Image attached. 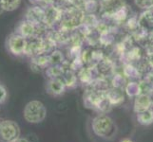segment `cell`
Wrapping results in <instances>:
<instances>
[{
	"label": "cell",
	"instance_id": "cell-20",
	"mask_svg": "<svg viewBox=\"0 0 153 142\" xmlns=\"http://www.w3.org/2000/svg\"><path fill=\"white\" fill-rule=\"evenodd\" d=\"M123 74L125 77L128 78H133V79H137L140 75L139 69L136 66H134L132 64H126L124 68H123Z\"/></svg>",
	"mask_w": 153,
	"mask_h": 142
},
{
	"label": "cell",
	"instance_id": "cell-25",
	"mask_svg": "<svg viewBox=\"0 0 153 142\" xmlns=\"http://www.w3.org/2000/svg\"><path fill=\"white\" fill-rule=\"evenodd\" d=\"M13 142H30V141L26 138H17L16 140H14Z\"/></svg>",
	"mask_w": 153,
	"mask_h": 142
},
{
	"label": "cell",
	"instance_id": "cell-2",
	"mask_svg": "<svg viewBox=\"0 0 153 142\" xmlns=\"http://www.w3.org/2000/svg\"><path fill=\"white\" fill-rule=\"evenodd\" d=\"M92 131L97 136L104 139H111L116 135L117 127L113 120L107 115H99L92 120Z\"/></svg>",
	"mask_w": 153,
	"mask_h": 142
},
{
	"label": "cell",
	"instance_id": "cell-18",
	"mask_svg": "<svg viewBox=\"0 0 153 142\" xmlns=\"http://www.w3.org/2000/svg\"><path fill=\"white\" fill-rule=\"evenodd\" d=\"M46 76L49 79L61 78L63 73L65 71L64 65H50L46 68Z\"/></svg>",
	"mask_w": 153,
	"mask_h": 142
},
{
	"label": "cell",
	"instance_id": "cell-4",
	"mask_svg": "<svg viewBox=\"0 0 153 142\" xmlns=\"http://www.w3.org/2000/svg\"><path fill=\"white\" fill-rule=\"evenodd\" d=\"M20 138V127L13 120H1L0 142H13Z\"/></svg>",
	"mask_w": 153,
	"mask_h": 142
},
{
	"label": "cell",
	"instance_id": "cell-19",
	"mask_svg": "<svg viewBox=\"0 0 153 142\" xmlns=\"http://www.w3.org/2000/svg\"><path fill=\"white\" fill-rule=\"evenodd\" d=\"M125 92L129 97H134V98L137 97L138 95L141 94L140 82H128L125 86Z\"/></svg>",
	"mask_w": 153,
	"mask_h": 142
},
{
	"label": "cell",
	"instance_id": "cell-8",
	"mask_svg": "<svg viewBox=\"0 0 153 142\" xmlns=\"http://www.w3.org/2000/svg\"><path fill=\"white\" fill-rule=\"evenodd\" d=\"M45 17V8L40 6V5H34L30 7L26 12L25 19L29 22L33 23L36 26L43 25Z\"/></svg>",
	"mask_w": 153,
	"mask_h": 142
},
{
	"label": "cell",
	"instance_id": "cell-21",
	"mask_svg": "<svg viewBox=\"0 0 153 142\" xmlns=\"http://www.w3.org/2000/svg\"><path fill=\"white\" fill-rule=\"evenodd\" d=\"M1 1L5 12H13L17 10L22 3V0H1Z\"/></svg>",
	"mask_w": 153,
	"mask_h": 142
},
{
	"label": "cell",
	"instance_id": "cell-24",
	"mask_svg": "<svg viewBox=\"0 0 153 142\" xmlns=\"http://www.w3.org/2000/svg\"><path fill=\"white\" fill-rule=\"evenodd\" d=\"M7 97H8V92H7L6 87L2 85H0V104H2L6 102Z\"/></svg>",
	"mask_w": 153,
	"mask_h": 142
},
{
	"label": "cell",
	"instance_id": "cell-27",
	"mask_svg": "<svg viewBox=\"0 0 153 142\" xmlns=\"http://www.w3.org/2000/svg\"><path fill=\"white\" fill-rule=\"evenodd\" d=\"M120 142H133L131 139H129V138H125V139H123V140H121Z\"/></svg>",
	"mask_w": 153,
	"mask_h": 142
},
{
	"label": "cell",
	"instance_id": "cell-28",
	"mask_svg": "<svg viewBox=\"0 0 153 142\" xmlns=\"http://www.w3.org/2000/svg\"><path fill=\"white\" fill-rule=\"evenodd\" d=\"M150 99H151V102H152V106H153V90H152V92L150 93Z\"/></svg>",
	"mask_w": 153,
	"mask_h": 142
},
{
	"label": "cell",
	"instance_id": "cell-5",
	"mask_svg": "<svg viewBox=\"0 0 153 142\" xmlns=\"http://www.w3.org/2000/svg\"><path fill=\"white\" fill-rule=\"evenodd\" d=\"M28 39L23 37L16 32L10 34L7 38L6 46L10 53H12L14 56H21L25 55L26 47H27Z\"/></svg>",
	"mask_w": 153,
	"mask_h": 142
},
{
	"label": "cell",
	"instance_id": "cell-1",
	"mask_svg": "<svg viewBox=\"0 0 153 142\" xmlns=\"http://www.w3.org/2000/svg\"><path fill=\"white\" fill-rule=\"evenodd\" d=\"M85 15V10L80 7H67V9L63 10L62 17L58 24V29L68 32L76 30L83 25Z\"/></svg>",
	"mask_w": 153,
	"mask_h": 142
},
{
	"label": "cell",
	"instance_id": "cell-29",
	"mask_svg": "<svg viewBox=\"0 0 153 142\" xmlns=\"http://www.w3.org/2000/svg\"><path fill=\"white\" fill-rule=\"evenodd\" d=\"M0 123H1V120H0Z\"/></svg>",
	"mask_w": 153,
	"mask_h": 142
},
{
	"label": "cell",
	"instance_id": "cell-9",
	"mask_svg": "<svg viewBox=\"0 0 153 142\" xmlns=\"http://www.w3.org/2000/svg\"><path fill=\"white\" fill-rule=\"evenodd\" d=\"M138 27L146 33L153 32V8L146 10L138 19Z\"/></svg>",
	"mask_w": 153,
	"mask_h": 142
},
{
	"label": "cell",
	"instance_id": "cell-10",
	"mask_svg": "<svg viewBox=\"0 0 153 142\" xmlns=\"http://www.w3.org/2000/svg\"><path fill=\"white\" fill-rule=\"evenodd\" d=\"M67 86L63 82L61 78H55V79H49L48 82L46 85V90L50 95L53 97L61 96L66 91Z\"/></svg>",
	"mask_w": 153,
	"mask_h": 142
},
{
	"label": "cell",
	"instance_id": "cell-12",
	"mask_svg": "<svg viewBox=\"0 0 153 142\" xmlns=\"http://www.w3.org/2000/svg\"><path fill=\"white\" fill-rule=\"evenodd\" d=\"M152 102L149 95L146 94H140L135 97L134 101V112L136 114L144 112L146 110L151 108Z\"/></svg>",
	"mask_w": 153,
	"mask_h": 142
},
{
	"label": "cell",
	"instance_id": "cell-16",
	"mask_svg": "<svg viewBox=\"0 0 153 142\" xmlns=\"http://www.w3.org/2000/svg\"><path fill=\"white\" fill-rule=\"evenodd\" d=\"M49 59L51 65H62L66 62L64 54L59 49H54L49 53Z\"/></svg>",
	"mask_w": 153,
	"mask_h": 142
},
{
	"label": "cell",
	"instance_id": "cell-23",
	"mask_svg": "<svg viewBox=\"0 0 153 142\" xmlns=\"http://www.w3.org/2000/svg\"><path fill=\"white\" fill-rule=\"evenodd\" d=\"M135 5L142 10H149L153 8V0H134Z\"/></svg>",
	"mask_w": 153,
	"mask_h": 142
},
{
	"label": "cell",
	"instance_id": "cell-7",
	"mask_svg": "<svg viewBox=\"0 0 153 142\" xmlns=\"http://www.w3.org/2000/svg\"><path fill=\"white\" fill-rule=\"evenodd\" d=\"M63 10L54 5H49L45 7V17H44V25L49 29H53L55 25L59 24L62 17Z\"/></svg>",
	"mask_w": 153,
	"mask_h": 142
},
{
	"label": "cell",
	"instance_id": "cell-22",
	"mask_svg": "<svg viewBox=\"0 0 153 142\" xmlns=\"http://www.w3.org/2000/svg\"><path fill=\"white\" fill-rule=\"evenodd\" d=\"M111 86L118 87V88H125L126 86V80L124 74H115L112 75L111 78Z\"/></svg>",
	"mask_w": 153,
	"mask_h": 142
},
{
	"label": "cell",
	"instance_id": "cell-6",
	"mask_svg": "<svg viewBox=\"0 0 153 142\" xmlns=\"http://www.w3.org/2000/svg\"><path fill=\"white\" fill-rule=\"evenodd\" d=\"M126 7L128 6L125 0H102L99 5L100 12L105 18L113 17L116 13Z\"/></svg>",
	"mask_w": 153,
	"mask_h": 142
},
{
	"label": "cell",
	"instance_id": "cell-13",
	"mask_svg": "<svg viewBox=\"0 0 153 142\" xmlns=\"http://www.w3.org/2000/svg\"><path fill=\"white\" fill-rule=\"evenodd\" d=\"M50 65H50L49 54H40L34 57H31V63H30L31 69L36 72L44 70Z\"/></svg>",
	"mask_w": 153,
	"mask_h": 142
},
{
	"label": "cell",
	"instance_id": "cell-11",
	"mask_svg": "<svg viewBox=\"0 0 153 142\" xmlns=\"http://www.w3.org/2000/svg\"><path fill=\"white\" fill-rule=\"evenodd\" d=\"M107 97L109 99L110 103L112 106H118L121 105L125 101V94H124V88H118V87H109L107 91Z\"/></svg>",
	"mask_w": 153,
	"mask_h": 142
},
{
	"label": "cell",
	"instance_id": "cell-15",
	"mask_svg": "<svg viewBox=\"0 0 153 142\" xmlns=\"http://www.w3.org/2000/svg\"><path fill=\"white\" fill-rule=\"evenodd\" d=\"M61 80L63 81V82L65 83L67 88H71V87H74L77 85L78 77L75 74L74 71L65 66V71H64V73H63V75L61 76Z\"/></svg>",
	"mask_w": 153,
	"mask_h": 142
},
{
	"label": "cell",
	"instance_id": "cell-17",
	"mask_svg": "<svg viewBox=\"0 0 153 142\" xmlns=\"http://www.w3.org/2000/svg\"><path fill=\"white\" fill-rule=\"evenodd\" d=\"M137 120L142 125H150L153 123V109L149 108L144 112L137 114Z\"/></svg>",
	"mask_w": 153,
	"mask_h": 142
},
{
	"label": "cell",
	"instance_id": "cell-3",
	"mask_svg": "<svg viewBox=\"0 0 153 142\" xmlns=\"http://www.w3.org/2000/svg\"><path fill=\"white\" fill-rule=\"evenodd\" d=\"M47 109L39 101H31L26 104L23 111L24 119L29 123H40L46 118Z\"/></svg>",
	"mask_w": 153,
	"mask_h": 142
},
{
	"label": "cell",
	"instance_id": "cell-14",
	"mask_svg": "<svg viewBox=\"0 0 153 142\" xmlns=\"http://www.w3.org/2000/svg\"><path fill=\"white\" fill-rule=\"evenodd\" d=\"M96 69L101 78H107L108 76L114 75V65L113 63L108 59H104L100 61L97 65Z\"/></svg>",
	"mask_w": 153,
	"mask_h": 142
},
{
	"label": "cell",
	"instance_id": "cell-26",
	"mask_svg": "<svg viewBox=\"0 0 153 142\" xmlns=\"http://www.w3.org/2000/svg\"><path fill=\"white\" fill-rule=\"evenodd\" d=\"M4 12H5V10L3 9V6H2V1L0 0V15H1Z\"/></svg>",
	"mask_w": 153,
	"mask_h": 142
}]
</instances>
